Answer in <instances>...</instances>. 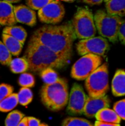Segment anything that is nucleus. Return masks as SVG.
<instances>
[{
  "label": "nucleus",
  "mask_w": 125,
  "mask_h": 126,
  "mask_svg": "<svg viewBox=\"0 0 125 126\" xmlns=\"http://www.w3.org/2000/svg\"><path fill=\"white\" fill-rule=\"evenodd\" d=\"M31 38L70 59L73 52V43L77 38L71 21L60 25L43 26L34 32Z\"/></svg>",
  "instance_id": "nucleus-1"
},
{
  "label": "nucleus",
  "mask_w": 125,
  "mask_h": 126,
  "mask_svg": "<svg viewBox=\"0 0 125 126\" xmlns=\"http://www.w3.org/2000/svg\"><path fill=\"white\" fill-rule=\"evenodd\" d=\"M24 57L29 63V70L39 73L45 69L65 68L69 59L53 51L37 40L30 38Z\"/></svg>",
  "instance_id": "nucleus-2"
},
{
  "label": "nucleus",
  "mask_w": 125,
  "mask_h": 126,
  "mask_svg": "<svg viewBox=\"0 0 125 126\" xmlns=\"http://www.w3.org/2000/svg\"><path fill=\"white\" fill-rule=\"evenodd\" d=\"M41 100L44 106L50 111H58L68 104L69 94L68 82L59 78L52 83H45L40 92Z\"/></svg>",
  "instance_id": "nucleus-3"
},
{
  "label": "nucleus",
  "mask_w": 125,
  "mask_h": 126,
  "mask_svg": "<svg viewBox=\"0 0 125 126\" xmlns=\"http://www.w3.org/2000/svg\"><path fill=\"white\" fill-rule=\"evenodd\" d=\"M97 30L99 34L112 43L119 40V32L124 21L122 16L111 15L102 10H97L94 15Z\"/></svg>",
  "instance_id": "nucleus-4"
},
{
  "label": "nucleus",
  "mask_w": 125,
  "mask_h": 126,
  "mask_svg": "<svg viewBox=\"0 0 125 126\" xmlns=\"http://www.w3.org/2000/svg\"><path fill=\"white\" fill-rule=\"evenodd\" d=\"M71 23L76 36L79 39L91 38L97 33L94 16L87 7H78Z\"/></svg>",
  "instance_id": "nucleus-5"
},
{
  "label": "nucleus",
  "mask_w": 125,
  "mask_h": 126,
  "mask_svg": "<svg viewBox=\"0 0 125 126\" xmlns=\"http://www.w3.org/2000/svg\"><path fill=\"white\" fill-rule=\"evenodd\" d=\"M85 80V86L89 96L97 97L106 95L109 91L108 64L101 65Z\"/></svg>",
  "instance_id": "nucleus-6"
},
{
  "label": "nucleus",
  "mask_w": 125,
  "mask_h": 126,
  "mask_svg": "<svg viewBox=\"0 0 125 126\" xmlns=\"http://www.w3.org/2000/svg\"><path fill=\"white\" fill-rule=\"evenodd\" d=\"M102 63L100 55L86 54L83 55L71 67V76L77 80H85L92 72L99 68Z\"/></svg>",
  "instance_id": "nucleus-7"
},
{
  "label": "nucleus",
  "mask_w": 125,
  "mask_h": 126,
  "mask_svg": "<svg viewBox=\"0 0 125 126\" xmlns=\"http://www.w3.org/2000/svg\"><path fill=\"white\" fill-rule=\"evenodd\" d=\"M110 46L107 38L102 36L91 37L81 39L77 44L76 49L80 55L94 54L103 56L109 50Z\"/></svg>",
  "instance_id": "nucleus-8"
},
{
  "label": "nucleus",
  "mask_w": 125,
  "mask_h": 126,
  "mask_svg": "<svg viewBox=\"0 0 125 126\" xmlns=\"http://www.w3.org/2000/svg\"><path fill=\"white\" fill-rule=\"evenodd\" d=\"M65 8L60 0H54L38 10L39 20L47 24H57L65 16Z\"/></svg>",
  "instance_id": "nucleus-9"
},
{
  "label": "nucleus",
  "mask_w": 125,
  "mask_h": 126,
  "mask_svg": "<svg viewBox=\"0 0 125 126\" xmlns=\"http://www.w3.org/2000/svg\"><path fill=\"white\" fill-rule=\"evenodd\" d=\"M87 97L88 96L85 94L83 88L80 84L74 83L69 94L66 109L68 114L71 115L83 114Z\"/></svg>",
  "instance_id": "nucleus-10"
},
{
  "label": "nucleus",
  "mask_w": 125,
  "mask_h": 126,
  "mask_svg": "<svg viewBox=\"0 0 125 126\" xmlns=\"http://www.w3.org/2000/svg\"><path fill=\"white\" fill-rule=\"evenodd\" d=\"M110 106L111 100L107 95L97 97H93L88 95L87 97L83 114L88 118H94L100 110L105 108H110Z\"/></svg>",
  "instance_id": "nucleus-11"
},
{
  "label": "nucleus",
  "mask_w": 125,
  "mask_h": 126,
  "mask_svg": "<svg viewBox=\"0 0 125 126\" xmlns=\"http://www.w3.org/2000/svg\"><path fill=\"white\" fill-rule=\"evenodd\" d=\"M14 13L17 22L33 27L36 24V13L27 5L14 6Z\"/></svg>",
  "instance_id": "nucleus-12"
},
{
  "label": "nucleus",
  "mask_w": 125,
  "mask_h": 126,
  "mask_svg": "<svg viewBox=\"0 0 125 126\" xmlns=\"http://www.w3.org/2000/svg\"><path fill=\"white\" fill-rule=\"evenodd\" d=\"M17 21L12 3L0 0V24L2 26L15 25Z\"/></svg>",
  "instance_id": "nucleus-13"
},
{
  "label": "nucleus",
  "mask_w": 125,
  "mask_h": 126,
  "mask_svg": "<svg viewBox=\"0 0 125 126\" xmlns=\"http://www.w3.org/2000/svg\"><path fill=\"white\" fill-rule=\"evenodd\" d=\"M112 93L115 97L125 95V72L119 69L116 72L112 80Z\"/></svg>",
  "instance_id": "nucleus-14"
},
{
  "label": "nucleus",
  "mask_w": 125,
  "mask_h": 126,
  "mask_svg": "<svg viewBox=\"0 0 125 126\" xmlns=\"http://www.w3.org/2000/svg\"><path fill=\"white\" fill-rule=\"evenodd\" d=\"M1 38L2 41L9 49L10 53L14 56L19 55V54L21 52L24 44L17 38L5 33H2Z\"/></svg>",
  "instance_id": "nucleus-15"
},
{
  "label": "nucleus",
  "mask_w": 125,
  "mask_h": 126,
  "mask_svg": "<svg viewBox=\"0 0 125 126\" xmlns=\"http://www.w3.org/2000/svg\"><path fill=\"white\" fill-rule=\"evenodd\" d=\"M95 117L97 120L99 121L108 122L116 124H119L122 120L121 117L118 115V114L113 109H111L110 108H105L100 110L96 114Z\"/></svg>",
  "instance_id": "nucleus-16"
},
{
  "label": "nucleus",
  "mask_w": 125,
  "mask_h": 126,
  "mask_svg": "<svg viewBox=\"0 0 125 126\" xmlns=\"http://www.w3.org/2000/svg\"><path fill=\"white\" fill-rule=\"evenodd\" d=\"M107 12L111 15L125 16V0H108L105 1Z\"/></svg>",
  "instance_id": "nucleus-17"
},
{
  "label": "nucleus",
  "mask_w": 125,
  "mask_h": 126,
  "mask_svg": "<svg viewBox=\"0 0 125 126\" xmlns=\"http://www.w3.org/2000/svg\"><path fill=\"white\" fill-rule=\"evenodd\" d=\"M2 33H5V34L12 35L13 37H14V38H17L18 41H20L23 44H24L27 36V33L24 28H23L22 27L15 26V25L6 26L3 29Z\"/></svg>",
  "instance_id": "nucleus-18"
},
{
  "label": "nucleus",
  "mask_w": 125,
  "mask_h": 126,
  "mask_svg": "<svg viewBox=\"0 0 125 126\" xmlns=\"http://www.w3.org/2000/svg\"><path fill=\"white\" fill-rule=\"evenodd\" d=\"M9 66L10 68V70L15 74L24 73L29 70V63L27 60L24 57L12 59Z\"/></svg>",
  "instance_id": "nucleus-19"
},
{
  "label": "nucleus",
  "mask_w": 125,
  "mask_h": 126,
  "mask_svg": "<svg viewBox=\"0 0 125 126\" xmlns=\"http://www.w3.org/2000/svg\"><path fill=\"white\" fill-rule=\"evenodd\" d=\"M18 104V94L12 93L0 102V111L9 112L15 109Z\"/></svg>",
  "instance_id": "nucleus-20"
},
{
  "label": "nucleus",
  "mask_w": 125,
  "mask_h": 126,
  "mask_svg": "<svg viewBox=\"0 0 125 126\" xmlns=\"http://www.w3.org/2000/svg\"><path fill=\"white\" fill-rule=\"evenodd\" d=\"M17 94H18V103L21 104V106H27L32 100L33 94H32V91L29 89V88L22 87L19 90V92Z\"/></svg>",
  "instance_id": "nucleus-21"
},
{
  "label": "nucleus",
  "mask_w": 125,
  "mask_h": 126,
  "mask_svg": "<svg viewBox=\"0 0 125 126\" xmlns=\"http://www.w3.org/2000/svg\"><path fill=\"white\" fill-rule=\"evenodd\" d=\"M42 80L45 83H52L57 81L59 78L57 72L53 68H47L39 73Z\"/></svg>",
  "instance_id": "nucleus-22"
},
{
  "label": "nucleus",
  "mask_w": 125,
  "mask_h": 126,
  "mask_svg": "<svg viewBox=\"0 0 125 126\" xmlns=\"http://www.w3.org/2000/svg\"><path fill=\"white\" fill-rule=\"evenodd\" d=\"M24 117V114L19 111H13L10 112L5 120V126H18L20 121Z\"/></svg>",
  "instance_id": "nucleus-23"
},
{
  "label": "nucleus",
  "mask_w": 125,
  "mask_h": 126,
  "mask_svg": "<svg viewBox=\"0 0 125 126\" xmlns=\"http://www.w3.org/2000/svg\"><path fill=\"white\" fill-rule=\"evenodd\" d=\"M13 55L7 48L3 41H0V63L4 66H9L12 61Z\"/></svg>",
  "instance_id": "nucleus-24"
},
{
  "label": "nucleus",
  "mask_w": 125,
  "mask_h": 126,
  "mask_svg": "<svg viewBox=\"0 0 125 126\" xmlns=\"http://www.w3.org/2000/svg\"><path fill=\"white\" fill-rule=\"evenodd\" d=\"M61 125L63 126H92V124L88 120H85V119H81V118H77V117H68L63 121Z\"/></svg>",
  "instance_id": "nucleus-25"
},
{
  "label": "nucleus",
  "mask_w": 125,
  "mask_h": 126,
  "mask_svg": "<svg viewBox=\"0 0 125 126\" xmlns=\"http://www.w3.org/2000/svg\"><path fill=\"white\" fill-rule=\"evenodd\" d=\"M18 84L21 87L31 88L35 85V78L30 73H22L18 78Z\"/></svg>",
  "instance_id": "nucleus-26"
},
{
  "label": "nucleus",
  "mask_w": 125,
  "mask_h": 126,
  "mask_svg": "<svg viewBox=\"0 0 125 126\" xmlns=\"http://www.w3.org/2000/svg\"><path fill=\"white\" fill-rule=\"evenodd\" d=\"M54 0H26V4L32 10H40Z\"/></svg>",
  "instance_id": "nucleus-27"
},
{
  "label": "nucleus",
  "mask_w": 125,
  "mask_h": 126,
  "mask_svg": "<svg viewBox=\"0 0 125 126\" xmlns=\"http://www.w3.org/2000/svg\"><path fill=\"white\" fill-rule=\"evenodd\" d=\"M113 110L118 114L122 120H125V99L116 102L113 106Z\"/></svg>",
  "instance_id": "nucleus-28"
},
{
  "label": "nucleus",
  "mask_w": 125,
  "mask_h": 126,
  "mask_svg": "<svg viewBox=\"0 0 125 126\" xmlns=\"http://www.w3.org/2000/svg\"><path fill=\"white\" fill-rule=\"evenodd\" d=\"M13 92V88L10 85L2 83L0 84V102L6 97L11 94Z\"/></svg>",
  "instance_id": "nucleus-29"
},
{
  "label": "nucleus",
  "mask_w": 125,
  "mask_h": 126,
  "mask_svg": "<svg viewBox=\"0 0 125 126\" xmlns=\"http://www.w3.org/2000/svg\"><path fill=\"white\" fill-rule=\"evenodd\" d=\"M119 40L122 44L125 45V21H124L120 27L119 32Z\"/></svg>",
  "instance_id": "nucleus-30"
},
{
  "label": "nucleus",
  "mask_w": 125,
  "mask_h": 126,
  "mask_svg": "<svg viewBox=\"0 0 125 126\" xmlns=\"http://www.w3.org/2000/svg\"><path fill=\"white\" fill-rule=\"evenodd\" d=\"M47 126L46 124L41 123V121L38 119H36L32 117H28V126Z\"/></svg>",
  "instance_id": "nucleus-31"
},
{
  "label": "nucleus",
  "mask_w": 125,
  "mask_h": 126,
  "mask_svg": "<svg viewBox=\"0 0 125 126\" xmlns=\"http://www.w3.org/2000/svg\"><path fill=\"white\" fill-rule=\"evenodd\" d=\"M94 126H119V124L116 123H108V122H103V121H99L97 120L94 123Z\"/></svg>",
  "instance_id": "nucleus-32"
},
{
  "label": "nucleus",
  "mask_w": 125,
  "mask_h": 126,
  "mask_svg": "<svg viewBox=\"0 0 125 126\" xmlns=\"http://www.w3.org/2000/svg\"><path fill=\"white\" fill-rule=\"evenodd\" d=\"M83 2L88 4L90 5H96V4H100L105 0H83Z\"/></svg>",
  "instance_id": "nucleus-33"
},
{
  "label": "nucleus",
  "mask_w": 125,
  "mask_h": 126,
  "mask_svg": "<svg viewBox=\"0 0 125 126\" xmlns=\"http://www.w3.org/2000/svg\"><path fill=\"white\" fill-rule=\"evenodd\" d=\"M18 126H28V117H23V119L18 123Z\"/></svg>",
  "instance_id": "nucleus-34"
},
{
  "label": "nucleus",
  "mask_w": 125,
  "mask_h": 126,
  "mask_svg": "<svg viewBox=\"0 0 125 126\" xmlns=\"http://www.w3.org/2000/svg\"><path fill=\"white\" fill-rule=\"evenodd\" d=\"M3 1H7V2H10V3H17V2H19L21 0H3Z\"/></svg>",
  "instance_id": "nucleus-35"
},
{
  "label": "nucleus",
  "mask_w": 125,
  "mask_h": 126,
  "mask_svg": "<svg viewBox=\"0 0 125 126\" xmlns=\"http://www.w3.org/2000/svg\"><path fill=\"white\" fill-rule=\"evenodd\" d=\"M60 1H67V2H71V1H74L75 0H60Z\"/></svg>",
  "instance_id": "nucleus-36"
},
{
  "label": "nucleus",
  "mask_w": 125,
  "mask_h": 126,
  "mask_svg": "<svg viewBox=\"0 0 125 126\" xmlns=\"http://www.w3.org/2000/svg\"><path fill=\"white\" fill-rule=\"evenodd\" d=\"M108 0H105V1H108Z\"/></svg>",
  "instance_id": "nucleus-37"
},
{
  "label": "nucleus",
  "mask_w": 125,
  "mask_h": 126,
  "mask_svg": "<svg viewBox=\"0 0 125 126\" xmlns=\"http://www.w3.org/2000/svg\"><path fill=\"white\" fill-rule=\"evenodd\" d=\"M0 26H1V24H0Z\"/></svg>",
  "instance_id": "nucleus-38"
}]
</instances>
